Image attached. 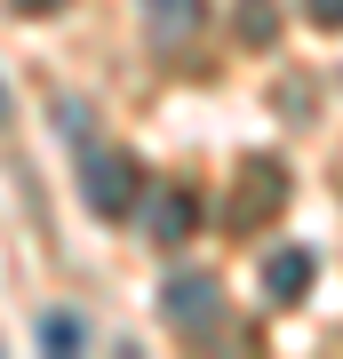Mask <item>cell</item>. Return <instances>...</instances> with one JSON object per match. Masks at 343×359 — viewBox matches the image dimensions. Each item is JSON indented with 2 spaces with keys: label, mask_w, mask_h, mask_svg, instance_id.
Listing matches in <instances>:
<instances>
[{
  "label": "cell",
  "mask_w": 343,
  "mask_h": 359,
  "mask_svg": "<svg viewBox=\"0 0 343 359\" xmlns=\"http://www.w3.org/2000/svg\"><path fill=\"white\" fill-rule=\"evenodd\" d=\"M136 192H144V168L128 152H88V160H80V200H88L104 224L136 216Z\"/></svg>",
  "instance_id": "6da1fadb"
},
{
  "label": "cell",
  "mask_w": 343,
  "mask_h": 359,
  "mask_svg": "<svg viewBox=\"0 0 343 359\" xmlns=\"http://www.w3.org/2000/svg\"><path fill=\"white\" fill-rule=\"evenodd\" d=\"M160 320L176 335H216L224 327V287L208 280V271H176V280L160 287Z\"/></svg>",
  "instance_id": "7a4b0ae2"
},
{
  "label": "cell",
  "mask_w": 343,
  "mask_h": 359,
  "mask_svg": "<svg viewBox=\"0 0 343 359\" xmlns=\"http://www.w3.org/2000/svg\"><path fill=\"white\" fill-rule=\"evenodd\" d=\"M200 25H208V0H144V32H152L160 48H184Z\"/></svg>",
  "instance_id": "3957f363"
},
{
  "label": "cell",
  "mask_w": 343,
  "mask_h": 359,
  "mask_svg": "<svg viewBox=\"0 0 343 359\" xmlns=\"http://www.w3.org/2000/svg\"><path fill=\"white\" fill-rule=\"evenodd\" d=\"M311 248H271L264 256V295L271 304H304V287H311Z\"/></svg>",
  "instance_id": "277c9868"
},
{
  "label": "cell",
  "mask_w": 343,
  "mask_h": 359,
  "mask_svg": "<svg viewBox=\"0 0 343 359\" xmlns=\"http://www.w3.org/2000/svg\"><path fill=\"white\" fill-rule=\"evenodd\" d=\"M288 200V176L271 160H248L240 168V224H255V216H271V208Z\"/></svg>",
  "instance_id": "5b68a950"
},
{
  "label": "cell",
  "mask_w": 343,
  "mask_h": 359,
  "mask_svg": "<svg viewBox=\"0 0 343 359\" xmlns=\"http://www.w3.org/2000/svg\"><path fill=\"white\" fill-rule=\"evenodd\" d=\"M144 231H152L160 248H184L191 231H200V200H191V192H160V200H152V224H144Z\"/></svg>",
  "instance_id": "8992f818"
},
{
  "label": "cell",
  "mask_w": 343,
  "mask_h": 359,
  "mask_svg": "<svg viewBox=\"0 0 343 359\" xmlns=\"http://www.w3.org/2000/svg\"><path fill=\"white\" fill-rule=\"evenodd\" d=\"M240 40L248 48H271V40H280V8H271V0H240Z\"/></svg>",
  "instance_id": "52a82bcc"
},
{
  "label": "cell",
  "mask_w": 343,
  "mask_h": 359,
  "mask_svg": "<svg viewBox=\"0 0 343 359\" xmlns=\"http://www.w3.org/2000/svg\"><path fill=\"white\" fill-rule=\"evenodd\" d=\"M40 344L48 351H80L88 344V320H80V311H48V320H40Z\"/></svg>",
  "instance_id": "ba28073f"
},
{
  "label": "cell",
  "mask_w": 343,
  "mask_h": 359,
  "mask_svg": "<svg viewBox=\"0 0 343 359\" xmlns=\"http://www.w3.org/2000/svg\"><path fill=\"white\" fill-rule=\"evenodd\" d=\"M311 8V25H328V32H343V0H304Z\"/></svg>",
  "instance_id": "9c48e42d"
},
{
  "label": "cell",
  "mask_w": 343,
  "mask_h": 359,
  "mask_svg": "<svg viewBox=\"0 0 343 359\" xmlns=\"http://www.w3.org/2000/svg\"><path fill=\"white\" fill-rule=\"evenodd\" d=\"M16 16H48V8H64V0H8Z\"/></svg>",
  "instance_id": "30bf717a"
},
{
  "label": "cell",
  "mask_w": 343,
  "mask_h": 359,
  "mask_svg": "<svg viewBox=\"0 0 343 359\" xmlns=\"http://www.w3.org/2000/svg\"><path fill=\"white\" fill-rule=\"evenodd\" d=\"M0 120H8V96H0Z\"/></svg>",
  "instance_id": "8fae6325"
}]
</instances>
